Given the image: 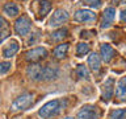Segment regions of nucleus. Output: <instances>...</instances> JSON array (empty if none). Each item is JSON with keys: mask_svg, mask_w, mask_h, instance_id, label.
I'll return each mask as SVG.
<instances>
[{"mask_svg": "<svg viewBox=\"0 0 126 119\" xmlns=\"http://www.w3.org/2000/svg\"><path fill=\"white\" fill-rule=\"evenodd\" d=\"M110 119H126V109H118L112 111Z\"/></svg>", "mask_w": 126, "mask_h": 119, "instance_id": "20", "label": "nucleus"}, {"mask_svg": "<svg viewBox=\"0 0 126 119\" xmlns=\"http://www.w3.org/2000/svg\"><path fill=\"white\" fill-rule=\"evenodd\" d=\"M113 91H114V79L108 78L102 85V98L105 101H109L113 95Z\"/></svg>", "mask_w": 126, "mask_h": 119, "instance_id": "9", "label": "nucleus"}, {"mask_svg": "<svg viewBox=\"0 0 126 119\" xmlns=\"http://www.w3.org/2000/svg\"><path fill=\"white\" fill-rule=\"evenodd\" d=\"M11 62H7V61H4V62H0V74H5L9 71L11 69Z\"/></svg>", "mask_w": 126, "mask_h": 119, "instance_id": "24", "label": "nucleus"}, {"mask_svg": "<svg viewBox=\"0 0 126 119\" xmlns=\"http://www.w3.org/2000/svg\"><path fill=\"white\" fill-rule=\"evenodd\" d=\"M76 73H78V75H79L80 78L89 79V73H88V70H87V67H85L84 65H79V66H78Z\"/></svg>", "mask_w": 126, "mask_h": 119, "instance_id": "22", "label": "nucleus"}, {"mask_svg": "<svg viewBox=\"0 0 126 119\" xmlns=\"http://www.w3.org/2000/svg\"><path fill=\"white\" fill-rule=\"evenodd\" d=\"M67 36V29L64 28V29H59L57 32H54V33H51V40L53 41H59V40L64 38Z\"/></svg>", "mask_w": 126, "mask_h": 119, "instance_id": "21", "label": "nucleus"}, {"mask_svg": "<svg viewBox=\"0 0 126 119\" xmlns=\"http://www.w3.org/2000/svg\"><path fill=\"white\" fill-rule=\"evenodd\" d=\"M32 102H33V94H30V93H25V94H22V95H20V97L16 99V101L12 103V106H11V110L12 111H18V110H25L28 109L30 105H32Z\"/></svg>", "mask_w": 126, "mask_h": 119, "instance_id": "3", "label": "nucleus"}, {"mask_svg": "<svg viewBox=\"0 0 126 119\" xmlns=\"http://www.w3.org/2000/svg\"><path fill=\"white\" fill-rule=\"evenodd\" d=\"M97 118H98L97 111L92 106H84L78 114V119H97Z\"/></svg>", "mask_w": 126, "mask_h": 119, "instance_id": "8", "label": "nucleus"}, {"mask_svg": "<svg viewBox=\"0 0 126 119\" xmlns=\"http://www.w3.org/2000/svg\"><path fill=\"white\" fill-rule=\"evenodd\" d=\"M96 19V13L89 9H79L75 13V20L79 23H91L94 21Z\"/></svg>", "mask_w": 126, "mask_h": 119, "instance_id": "6", "label": "nucleus"}, {"mask_svg": "<svg viewBox=\"0 0 126 119\" xmlns=\"http://www.w3.org/2000/svg\"><path fill=\"white\" fill-rule=\"evenodd\" d=\"M121 20L122 21H126V8L121 11Z\"/></svg>", "mask_w": 126, "mask_h": 119, "instance_id": "25", "label": "nucleus"}, {"mask_svg": "<svg viewBox=\"0 0 126 119\" xmlns=\"http://www.w3.org/2000/svg\"><path fill=\"white\" fill-rule=\"evenodd\" d=\"M18 52V42L12 40V41L8 44V45L3 49V57L5 58H11Z\"/></svg>", "mask_w": 126, "mask_h": 119, "instance_id": "11", "label": "nucleus"}, {"mask_svg": "<svg viewBox=\"0 0 126 119\" xmlns=\"http://www.w3.org/2000/svg\"><path fill=\"white\" fill-rule=\"evenodd\" d=\"M35 3H37L38 7H39V9H38L39 17H45V16L50 12V9H51L50 1H47V0H41V1H35Z\"/></svg>", "mask_w": 126, "mask_h": 119, "instance_id": "14", "label": "nucleus"}, {"mask_svg": "<svg viewBox=\"0 0 126 119\" xmlns=\"http://www.w3.org/2000/svg\"><path fill=\"white\" fill-rule=\"evenodd\" d=\"M64 119H74V118H71V117H67V118H64Z\"/></svg>", "mask_w": 126, "mask_h": 119, "instance_id": "26", "label": "nucleus"}, {"mask_svg": "<svg viewBox=\"0 0 126 119\" xmlns=\"http://www.w3.org/2000/svg\"><path fill=\"white\" fill-rule=\"evenodd\" d=\"M8 34H9V27H8V23L3 17H0V42H1L5 37H8Z\"/></svg>", "mask_w": 126, "mask_h": 119, "instance_id": "18", "label": "nucleus"}, {"mask_svg": "<svg viewBox=\"0 0 126 119\" xmlns=\"http://www.w3.org/2000/svg\"><path fill=\"white\" fill-rule=\"evenodd\" d=\"M46 56H47V50L45 48H34V49L29 50L26 53V60L32 62H37L39 60L45 58Z\"/></svg>", "mask_w": 126, "mask_h": 119, "instance_id": "7", "label": "nucleus"}, {"mask_svg": "<svg viewBox=\"0 0 126 119\" xmlns=\"http://www.w3.org/2000/svg\"><path fill=\"white\" fill-rule=\"evenodd\" d=\"M116 95L121 101H126V77L121 78L116 89Z\"/></svg>", "mask_w": 126, "mask_h": 119, "instance_id": "13", "label": "nucleus"}, {"mask_svg": "<svg viewBox=\"0 0 126 119\" xmlns=\"http://www.w3.org/2000/svg\"><path fill=\"white\" fill-rule=\"evenodd\" d=\"M4 13H7L8 16L13 17V16H17L18 15V7L16 5L15 3H7L4 5Z\"/></svg>", "mask_w": 126, "mask_h": 119, "instance_id": "17", "label": "nucleus"}, {"mask_svg": "<svg viewBox=\"0 0 126 119\" xmlns=\"http://www.w3.org/2000/svg\"><path fill=\"white\" fill-rule=\"evenodd\" d=\"M61 105H62V101H59V99H54V101L45 103L38 111L39 117L43 119H49L50 117H53V115L58 114L61 111V109H62Z\"/></svg>", "mask_w": 126, "mask_h": 119, "instance_id": "2", "label": "nucleus"}, {"mask_svg": "<svg viewBox=\"0 0 126 119\" xmlns=\"http://www.w3.org/2000/svg\"><path fill=\"white\" fill-rule=\"evenodd\" d=\"M30 28H32V23H30V20L28 19L26 16L18 17L17 20H16V23H15V30H16V33L20 34V36L28 34L29 30H30Z\"/></svg>", "mask_w": 126, "mask_h": 119, "instance_id": "4", "label": "nucleus"}, {"mask_svg": "<svg viewBox=\"0 0 126 119\" xmlns=\"http://www.w3.org/2000/svg\"><path fill=\"white\" fill-rule=\"evenodd\" d=\"M28 75L33 81H50V79L57 78L58 70L51 66H42L39 63H32L26 69Z\"/></svg>", "mask_w": 126, "mask_h": 119, "instance_id": "1", "label": "nucleus"}, {"mask_svg": "<svg viewBox=\"0 0 126 119\" xmlns=\"http://www.w3.org/2000/svg\"><path fill=\"white\" fill-rule=\"evenodd\" d=\"M101 56H102V60L105 62H109L114 57V49L109 44H102L101 45Z\"/></svg>", "mask_w": 126, "mask_h": 119, "instance_id": "12", "label": "nucleus"}, {"mask_svg": "<svg viewBox=\"0 0 126 119\" xmlns=\"http://www.w3.org/2000/svg\"><path fill=\"white\" fill-rule=\"evenodd\" d=\"M68 20V13L64 9H57L50 19V27H59Z\"/></svg>", "mask_w": 126, "mask_h": 119, "instance_id": "5", "label": "nucleus"}, {"mask_svg": "<svg viewBox=\"0 0 126 119\" xmlns=\"http://www.w3.org/2000/svg\"><path fill=\"white\" fill-rule=\"evenodd\" d=\"M114 17H116V9H114L113 7L106 8L105 12H104V17H102V23H101V28H102V29L108 28L110 24L113 23Z\"/></svg>", "mask_w": 126, "mask_h": 119, "instance_id": "10", "label": "nucleus"}, {"mask_svg": "<svg viewBox=\"0 0 126 119\" xmlns=\"http://www.w3.org/2000/svg\"><path fill=\"white\" fill-rule=\"evenodd\" d=\"M81 3L84 5H88L92 8H98L101 5V0H81Z\"/></svg>", "mask_w": 126, "mask_h": 119, "instance_id": "23", "label": "nucleus"}, {"mask_svg": "<svg viewBox=\"0 0 126 119\" xmlns=\"http://www.w3.org/2000/svg\"><path fill=\"white\" fill-rule=\"evenodd\" d=\"M67 50H68V44H62V45H58V46L54 49L55 58L61 60V58H63V57H66Z\"/></svg>", "mask_w": 126, "mask_h": 119, "instance_id": "16", "label": "nucleus"}, {"mask_svg": "<svg viewBox=\"0 0 126 119\" xmlns=\"http://www.w3.org/2000/svg\"><path fill=\"white\" fill-rule=\"evenodd\" d=\"M88 65L91 66V69L93 71H98L100 70V65H101V60L96 53H92L88 57Z\"/></svg>", "mask_w": 126, "mask_h": 119, "instance_id": "15", "label": "nucleus"}, {"mask_svg": "<svg viewBox=\"0 0 126 119\" xmlns=\"http://www.w3.org/2000/svg\"><path fill=\"white\" fill-rule=\"evenodd\" d=\"M89 52V45L85 42H80L78 45V49H76V56L78 57H83L84 54H87Z\"/></svg>", "mask_w": 126, "mask_h": 119, "instance_id": "19", "label": "nucleus"}]
</instances>
